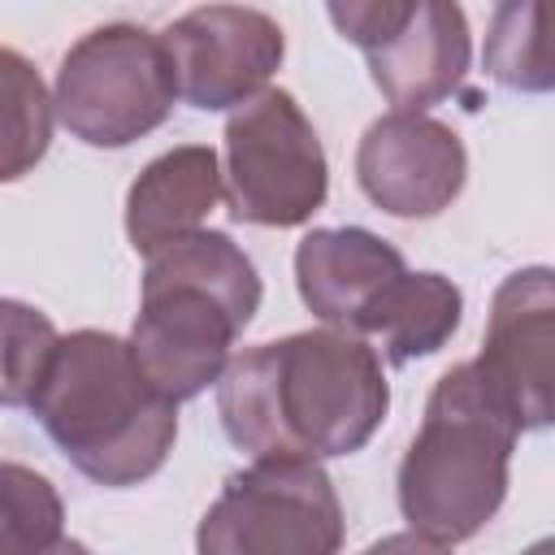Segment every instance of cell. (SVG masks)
I'll use <instances>...</instances> for the list:
<instances>
[{
  "instance_id": "16",
  "label": "cell",
  "mask_w": 555,
  "mask_h": 555,
  "mask_svg": "<svg viewBox=\"0 0 555 555\" xmlns=\"http://www.w3.org/2000/svg\"><path fill=\"white\" fill-rule=\"evenodd\" d=\"M551 4L512 0L499 4L486 35V74L507 91H551Z\"/></svg>"
},
{
  "instance_id": "18",
  "label": "cell",
  "mask_w": 555,
  "mask_h": 555,
  "mask_svg": "<svg viewBox=\"0 0 555 555\" xmlns=\"http://www.w3.org/2000/svg\"><path fill=\"white\" fill-rule=\"evenodd\" d=\"M56 338L48 312L22 299H0V408H30Z\"/></svg>"
},
{
  "instance_id": "9",
  "label": "cell",
  "mask_w": 555,
  "mask_h": 555,
  "mask_svg": "<svg viewBox=\"0 0 555 555\" xmlns=\"http://www.w3.org/2000/svg\"><path fill=\"white\" fill-rule=\"evenodd\" d=\"M160 43L173 65L178 95L204 113L238 108L260 95L286 56L282 26L269 13L243 4L191 9L165 26Z\"/></svg>"
},
{
  "instance_id": "7",
  "label": "cell",
  "mask_w": 555,
  "mask_h": 555,
  "mask_svg": "<svg viewBox=\"0 0 555 555\" xmlns=\"http://www.w3.org/2000/svg\"><path fill=\"white\" fill-rule=\"evenodd\" d=\"M330 191L325 147L291 91L264 87L225 121L221 195L234 221L304 225Z\"/></svg>"
},
{
  "instance_id": "6",
  "label": "cell",
  "mask_w": 555,
  "mask_h": 555,
  "mask_svg": "<svg viewBox=\"0 0 555 555\" xmlns=\"http://www.w3.org/2000/svg\"><path fill=\"white\" fill-rule=\"evenodd\" d=\"M343 503L317 460H256L225 477L195 529V555H338Z\"/></svg>"
},
{
  "instance_id": "19",
  "label": "cell",
  "mask_w": 555,
  "mask_h": 555,
  "mask_svg": "<svg viewBox=\"0 0 555 555\" xmlns=\"http://www.w3.org/2000/svg\"><path fill=\"white\" fill-rule=\"evenodd\" d=\"M360 555H451V546L434 542V538H421V533H386L377 538L373 546H364Z\"/></svg>"
},
{
  "instance_id": "2",
  "label": "cell",
  "mask_w": 555,
  "mask_h": 555,
  "mask_svg": "<svg viewBox=\"0 0 555 555\" xmlns=\"http://www.w3.org/2000/svg\"><path fill=\"white\" fill-rule=\"evenodd\" d=\"M30 412L61 455L108 490L147 481L178 438V403L139 373L130 343L108 330L56 338Z\"/></svg>"
},
{
  "instance_id": "4",
  "label": "cell",
  "mask_w": 555,
  "mask_h": 555,
  "mask_svg": "<svg viewBox=\"0 0 555 555\" xmlns=\"http://www.w3.org/2000/svg\"><path fill=\"white\" fill-rule=\"evenodd\" d=\"M516 438L520 425L486 390L473 360L451 364L399 464V512L412 533L442 546L477 538L507 499Z\"/></svg>"
},
{
  "instance_id": "11",
  "label": "cell",
  "mask_w": 555,
  "mask_h": 555,
  "mask_svg": "<svg viewBox=\"0 0 555 555\" xmlns=\"http://www.w3.org/2000/svg\"><path fill=\"white\" fill-rule=\"evenodd\" d=\"M464 173L460 134L425 113H386L356 147L360 191L390 217H438L464 191Z\"/></svg>"
},
{
  "instance_id": "1",
  "label": "cell",
  "mask_w": 555,
  "mask_h": 555,
  "mask_svg": "<svg viewBox=\"0 0 555 555\" xmlns=\"http://www.w3.org/2000/svg\"><path fill=\"white\" fill-rule=\"evenodd\" d=\"M390 386L369 347L338 330H299L234 356L217 377L225 438L251 460H334L386 421Z\"/></svg>"
},
{
  "instance_id": "14",
  "label": "cell",
  "mask_w": 555,
  "mask_h": 555,
  "mask_svg": "<svg viewBox=\"0 0 555 555\" xmlns=\"http://www.w3.org/2000/svg\"><path fill=\"white\" fill-rule=\"evenodd\" d=\"M464 317V295L442 273L395 278L360 325V338L377 343L390 364H412L451 343Z\"/></svg>"
},
{
  "instance_id": "8",
  "label": "cell",
  "mask_w": 555,
  "mask_h": 555,
  "mask_svg": "<svg viewBox=\"0 0 555 555\" xmlns=\"http://www.w3.org/2000/svg\"><path fill=\"white\" fill-rule=\"evenodd\" d=\"M343 39H351L377 91L395 104V113H425L460 91L473 39L460 4L442 0H347L325 9Z\"/></svg>"
},
{
  "instance_id": "15",
  "label": "cell",
  "mask_w": 555,
  "mask_h": 555,
  "mask_svg": "<svg viewBox=\"0 0 555 555\" xmlns=\"http://www.w3.org/2000/svg\"><path fill=\"white\" fill-rule=\"evenodd\" d=\"M52 95L39 78V69L13 52L0 48V182L26 178L52 143Z\"/></svg>"
},
{
  "instance_id": "20",
  "label": "cell",
  "mask_w": 555,
  "mask_h": 555,
  "mask_svg": "<svg viewBox=\"0 0 555 555\" xmlns=\"http://www.w3.org/2000/svg\"><path fill=\"white\" fill-rule=\"evenodd\" d=\"M39 555H91L82 542H74V538H61L56 546H48V551H39Z\"/></svg>"
},
{
  "instance_id": "21",
  "label": "cell",
  "mask_w": 555,
  "mask_h": 555,
  "mask_svg": "<svg viewBox=\"0 0 555 555\" xmlns=\"http://www.w3.org/2000/svg\"><path fill=\"white\" fill-rule=\"evenodd\" d=\"M525 555H551V542H546V538H542V542H533V546H529V551H525Z\"/></svg>"
},
{
  "instance_id": "12",
  "label": "cell",
  "mask_w": 555,
  "mask_h": 555,
  "mask_svg": "<svg viewBox=\"0 0 555 555\" xmlns=\"http://www.w3.org/2000/svg\"><path fill=\"white\" fill-rule=\"evenodd\" d=\"M403 273H408L403 251L360 225L308 230L295 247L299 299L317 321H325V330L356 334V338L364 317L382 299V291Z\"/></svg>"
},
{
  "instance_id": "13",
  "label": "cell",
  "mask_w": 555,
  "mask_h": 555,
  "mask_svg": "<svg viewBox=\"0 0 555 555\" xmlns=\"http://www.w3.org/2000/svg\"><path fill=\"white\" fill-rule=\"evenodd\" d=\"M221 199V160L208 143H182L160 152L126 191V234L139 256L204 230V217Z\"/></svg>"
},
{
  "instance_id": "10",
  "label": "cell",
  "mask_w": 555,
  "mask_h": 555,
  "mask_svg": "<svg viewBox=\"0 0 555 555\" xmlns=\"http://www.w3.org/2000/svg\"><path fill=\"white\" fill-rule=\"evenodd\" d=\"M551 356H555V278L546 264L516 269L490 299L481 356L473 360L486 390L525 429L551 425Z\"/></svg>"
},
{
  "instance_id": "5",
  "label": "cell",
  "mask_w": 555,
  "mask_h": 555,
  "mask_svg": "<svg viewBox=\"0 0 555 555\" xmlns=\"http://www.w3.org/2000/svg\"><path fill=\"white\" fill-rule=\"evenodd\" d=\"M178 82L160 35L134 22L87 30L56 69L52 108L87 147H126L173 113Z\"/></svg>"
},
{
  "instance_id": "17",
  "label": "cell",
  "mask_w": 555,
  "mask_h": 555,
  "mask_svg": "<svg viewBox=\"0 0 555 555\" xmlns=\"http://www.w3.org/2000/svg\"><path fill=\"white\" fill-rule=\"evenodd\" d=\"M65 503L56 486L17 464L0 460V555H39L65 533Z\"/></svg>"
},
{
  "instance_id": "3",
  "label": "cell",
  "mask_w": 555,
  "mask_h": 555,
  "mask_svg": "<svg viewBox=\"0 0 555 555\" xmlns=\"http://www.w3.org/2000/svg\"><path fill=\"white\" fill-rule=\"evenodd\" d=\"M256 308L260 273L251 256L221 230H195L147 256L143 304L126 343L139 373L169 403H182L217 386Z\"/></svg>"
}]
</instances>
